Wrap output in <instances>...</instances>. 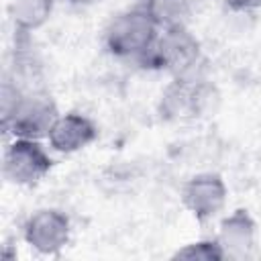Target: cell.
Masks as SVG:
<instances>
[{"label":"cell","mask_w":261,"mask_h":261,"mask_svg":"<svg viewBox=\"0 0 261 261\" xmlns=\"http://www.w3.org/2000/svg\"><path fill=\"white\" fill-rule=\"evenodd\" d=\"M55 8V0H10L8 18L14 27V33L33 35L43 29Z\"/></svg>","instance_id":"cell-10"},{"label":"cell","mask_w":261,"mask_h":261,"mask_svg":"<svg viewBox=\"0 0 261 261\" xmlns=\"http://www.w3.org/2000/svg\"><path fill=\"white\" fill-rule=\"evenodd\" d=\"M220 104L218 88L204 75L190 73L171 77L157 100V116L169 124H184L206 118Z\"/></svg>","instance_id":"cell-2"},{"label":"cell","mask_w":261,"mask_h":261,"mask_svg":"<svg viewBox=\"0 0 261 261\" xmlns=\"http://www.w3.org/2000/svg\"><path fill=\"white\" fill-rule=\"evenodd\" d=\"M188 2H192L194 6H198V4H200V2H204V0H188Z\"/></svg>","instance_id":"cell-15"},{"label":"cell","mask_w":261,"mask_h":261,"mask_svg":"<svg viewBox=\"0 0 261 261\" xmlns=\"http://www.w3.org/2000/svg\"><path fill=\"white\" fill-rule=\"evenodd\" d=\"M22 239L39 255H59L71 239V220L63 210L39 208L24 220Z\"/></svg>","instance_id":"cell-6"},{"label":"cell","mask_w":261,"mask_h":261,"mask_svg":"<svg viewBox=\"0 0 261 261\" xmlns=\"http://www.w3.org/2000/svg\"><path fill=\"white\" fill-rule=\"evenodd\" d=\"M181 206L200 222L218 216L228 202V188L222 175L202 171L188 177L179 190Z\"/></svg>","instance_id":"cell-7"},{"label":"cell","mask_w":261,"mask_h":261,"mask_svg":"<svg viewBox=\"0 0 261 261\" xmlns=\"http://www.w3.org/2000/svg\"><path fill=\"white\" fill-rule=\"evenodd\" d=\"M59 110L53 96L45 90H18L8 77L2 84V128L18 139H47Z\"/></svg>","instance_id":"cell-1"},{"label":"cell","mask_w":261,"mask_h":261,"mask_svg":"<svg viewBox=\"0 0 261 261\" xmlns=\"http://www.w3.org/2000/svg\"><path fill=\"white\" fill-rule=\"evenodd\" d=\"M216 241L224 249L226 257H249L257 245V222L249 210L237 208L222 218Z\"/></svg>","instance_id":"cell-9"},{"label":"cell","mask_w":261,"mask_h":261,"mask_svg":"<svg viewBox=\"0 0 261 261\" xmlns=\"http://www.w3.org/2000/svg\"><path fill=\"white\" fill-rule=\"evenodd\" d=\"M67 6H73V8H88V6H94L102 0H63Z\"/></svg>","instance_id":"cell-14"},{"label":"cell","mask_w":261,"mask_h":261,"mask_svg":"<svg viewBox=\"0 0 261 261\" xmlns=\"http://www.w3.org/2000/svg\"><path fill=\"white\" fill-rule=\"evenodd\" d=\"M224 2L234 12H253L261 8V0H224Z\"/></svg>","instance_id":"cell-13"},{"label":"cell","mask_w":261,"mask_h":261,"mask_svg":"<svg viewBox=\"0 0 261 261\" xmlns=\"http://www.w3.org/2000/svg\"><path fill=\"white\" fill-rule=\"evenodd\" d=\"M51 167L53 159L39 139L14 137L4 149L2 175L14 186H37L51 171Z\"/></svg>","instance_id":"cell-5"},{"label":"cell","mask_w":261,"mask_h":261,"mask_svg":"<svg viewBox=\"0 0 261 261\" xmlns=\"http://www.w3.org/2000/svg\"><path fill=\"white\" fill-rule=\"evenodd\" d=\"M96 139H98L96 122L82 112L59 114L47 135L49 147L61 155H73L86 149L88 145H92Z\"/></svg>","instance_id":"cell-8"},{"label":"cell","mask_w":261,"mask_h":261,"mask_svg":"<svg viewBox=\"0 0 261 261\" xmlns=\"http://www.w3.org/2000/svg\"><path fill=\"white\" fill-rule=\"evenodd\" d=\"M202 61V43L190 27L161 29L151 49L137 61L147 71H165L171 77L196 73Z\"/></svg>","instance_id":"cell-4"},{"label":"cell","mask_w":261,"mask_h":261,"mask_svg":"<svg viewBox=\"0 0 261 261\" xmlns=\"http://www.w3.org/2000/svg\"><path fill=\"white\" fill-rule=\"evenodd\" d=\"M159 31V24L151 16L143 0H137L133 6L116 12L108 20L102 43L112 57L137 63L151 49Z\"/></svg>","instance_id":"cell-3"},{"label":"cell","mask_w":261,"mask_h":261,"mask_svg":"<svg viewBox=\"0 0 261 261\" xmlns=\"http://www.w3.org/2000/svg\"><path fill=\"white\" fill-rule=\"evenodd\" d=\"M173 259H190V261H220L226 259L224 249L216 239H202L196 243H188L173 253Z\"/></svg>","instance_id":"cell-12"},{"label":"cell","mask_w":261,"mask_h":261,"mask_svg":"<svg viewBox=\"0 0 261 261\" xmlns=\"http://www.w3.org/2000/svg\"><path fill=\"white\" fill-rule=\"evenodd\" d=\"M159 29L188 27L194 14V4L188 0H143Z\"/></svg>","instance_id":"cell-11"}]
</instances>
